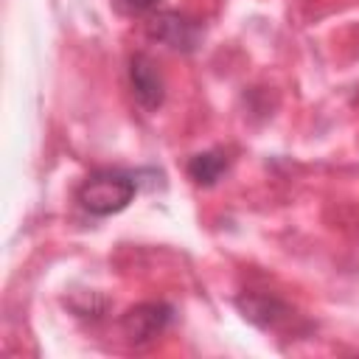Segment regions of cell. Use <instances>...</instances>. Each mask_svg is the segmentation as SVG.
<instances>
[{
	"instance_id": "1",
	"label": "cell",
	"mask_w": 359,
	"mask_h": 359,
	"mask_svg": "<svg viewBox=\"0 0 359 359\" xmlns=\"http://www.w3.org/2000/svg\"><path fill=\"white\" fill-rule=\"evenodd\" d=\"M137 194V180L129 171L121 168H101L93 171L76 191L79 205L90 216H112L123 210Z\"/></svg>"
},
{
	"instance_id": "2",
	"label": "cell",
	"mask_w": 359,
	"mask_h": 359,
	"mask_svg": "<svg viewBox=\"0 0 359 359\" xmlns=\"http://www.w3.org/2000/svg\"><path fill=\"white\" fill-rule=\"evenodd\" d=\"M146 34L163 45H168L171 50H182V53H191L199 48L202 42V25L188 17V14H180V11H157L151 14V20L146 22Z\"/></svg>"
},
{
	"instance_id": "3",
	"label": "cell",
	"mask_w": 359,
	"mask_h": 359,
	"mask_svg": "<svg viewBox=\"0 0 359 359\" xmlns=\"http://www.w3.org/2000/svg\"><path fill=\"white\" fill-rule=\"evenodd\" d=\"M174 317V309L168 303H137L132 309H126V314L121 317V331L129 342L140 345L154 339L157 334H163L168 328Z\"/></svg>"
},
{
	"instance_id": "4",
	"label": "cell",
	"mask_w": 359,
	"mask_h": 359,
	"mask_svg": "<svg viewBox=\"0 0 359 359\" xmlns=\"http://www.w3.org/2000/svg\"><path fill=\"white\" fill-rule=\"evenodd\" d=\"M129 84L135 101L143 109H157L165 98V81L149 53H135L129 59Z\"/></svg>"
},
{
	"instance_id": "5",
	"label": "cell",
	"mask_w": 359,
	"mask_h": 359,
	"mask_svg": "<svg viewBox=\"0 0 359 359\" xmlns=\"http://www.w3.org/2000/svg\"><path fill=\"white\" fill-rule=\"evenodd\" d=\"M236 306L258 328H275L289 314V306L283 300H278L275 294H266V292H247L236 300Z\"/></svg>"
},
{
	"instance_id": "6",
	"label": "cell",
	"mask_w": 359,
	"mask_h": 359,
	"mask_svg": "<svg viewBox=\"0 0 359 359\" xmlns=\"http://www.w3.org/2000/svg\"><path fill=\"white\" fill-rule=\"evenodd\" d=\"M227 165H230V160H227V154L222 149H208V151H199V154H194L188 160V177L196 185L210 188V185H216L222 180Z\"/></svg>"
},
{
	"instance_id": "7",
	"label": "cell",
	"mask_w": 359,
	"mask_h": 359,
	"mask_svg": "<svg viewBox=\"0 0 359 359\" xmlns=\"http://www.w3.org/2000/svg\"><path fill=\"white\" fill-rule=\"evenodd\" d=\"M154 3H157V0H112V6H115L121 14H129V17L151 11V8H154Z\"/></svg>"
}]
</instances>
